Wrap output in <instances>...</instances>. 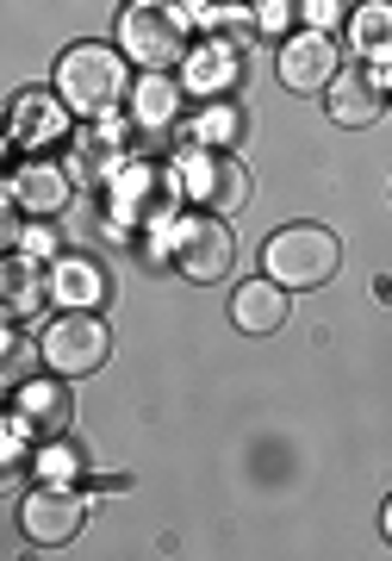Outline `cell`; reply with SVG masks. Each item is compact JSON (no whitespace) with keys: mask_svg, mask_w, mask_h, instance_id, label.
<instances>
[{"mask_svg":"<svg viewBox=\"0 0 392 561\" xmlns=\"http://www.w3.org/2000/svg\"><path fill=\"white\" fill-rule=\"evenodd\" d=\"M62 106L69 101H50V94H20L13 101V144H50L62 138Z\"/></svg>","mask_w":392,"mask_h":561,"instance_id":"5bb4252c","label":"cell"},{"mask_svg":"<svg viewBox=\"0 0 392 561\" xmlns=\"http://www.w3.org/2000/svg\"><path fill=\"white\" fill-rule=\"evenodd\" d=\"M280 81L293 88V94H324L343 69H336V44L324 38V32H299V38L280 44V57H275Z\"/></svg>","mask_w":392,"mask_h":561,"instance_id":"ba28073f","label":"cell"},{"mask_svg":"<svg viewBox=\"0 0 392 561\" xmlns=\"http://www.w3.org/2000/svg\"><path fill=\"white\" fill-rule=\"evenodd\" d=\"M349 38L368 62H392V0H361L349 20Z\"/></svg>","mask_w":392,"mask_h":561,"instance_id":"9a60e30c","label":"cell"},{"mask_svg":"<svg viewBox=\"0 0 392 561\" xmlns=\"http://www.w3.org/2000/svg\"><path fill=\"white\" fill-rule=\"evenodd\" d=\"M287 312H293V300H287V287H280L275 275L243 280L237 300H231V324L237 331H250V337H275L280 324H287Z\"/></svg>","mask_w":392,"mask_h":561,"instance_id":"8fae6325","label":"cell"},{"mask_svg":"<svg viewBox=\"0 0 392 561\" xmlns=\"http://www.w3.org/2000/svg\"><path fill=\"white\" fill-rule=\"evenodd\" d=\"M44 362L57 368V375H94L100 362H106V350H113V337H106V324H100L94 306H69L57 324H44Z\"/></svg>","mask_w":392,"mask_h":561,"instance_id":"8992f818","label":"cell"},{"mask_svg":"<svg viewBox=\"0 0 392 561\" xmlns=\"http://www.w3.org/2000/svg\"><path fill=\"white\" fill-rule=\"evenodd\" d=\"M131 94V69L113 44H76L57 62V101H69V113H81L88 125L113 119Z\"/></svg>","mask_w":392,"mask_h":561,"instance_id":"6da1fadb","label":"cell"},{"mask_svg":"<svg viewBox=\"0 0 392 561\" xmlns=\"http://www.w3.org/2000/svg\"><path fill=\"white\" fill-rule=\"evenodd\" d=\"M181 106H187V101H181V88L162 76V69H150V81L138 88V106H131V113H138L143 131H169V125L181 119Z\"/></svg>","mask_w":392,"mask_h":561,"instance_id":"2e32d148","label":"cell"},{"mask_svg":"<svg viewBox=\"0 0 392 561\" xmlns=\"http://www.w3.org/2000/svg\"><path fill=\"white\" fill-rule=\"evenodd\" d=\"M169 262H175L187 280H224L237 262V243H231V225L218 213H187V219L169 225Z\"/></svg>","mask_w":392,"mask_h":561,"instance_id":"5b68a950","label":"cell"},{"mask_svg":"<svg viewBox=\"0 0 392 561\" xmlns=\"http://www.w3.org/2000/svg\"><path fill=\"white\" fill-rule=\"evenodd\" d=\"M81 524H88V500H81L76 486H32V493L20 500V530L38 542V549L76 542Z\"/></svg>","mask_w":392,"mask_h":561,"instance_id":"52a82bcc","label":"cell"},{"mask_svg":"<svg viewBox=\"0 0 392 561\" xmlns=\"http://www.w3.org/2000/svg\"><path fill=\"white\" fill-rule=\"evenodd\" d=\"M380 88H387V101H392V62H387V76H380Z\"/></svg>","mask_w":392,"mask_h":561,"instance_id":"ffe728a7","label":"cell"},{"mask_svg":"<svg viewBox=\"0 0 392 561\" xmlns=\"http://www.w3.org/2000/svg\"><path fill=\"white\" fill-rule=\"evenodd\" d=\"M380 524H387V542H392V500H387V518H380Z\"/></svg>","mask_w":392,"mask_h":561,"instance_id":"44dd1931","label":"cell"},{"mask_svg":"<svg viewBox=\"0 0 392 561\" xmlns=\"http://www.w3.org/2000/svg\"><path fill=\"white\" fill-rule=\"evenodd\" d=\"M181 187L206 206H243L250 201V175L237 157H218V150H199L187 169H181Z\"/></svg>","mask_w":392,"mask_h":561,"instance_id":"9c48e42d","label":"cell"},{"mask_svg":"<svg viewBox=\"0 0 392 561\" xmlns=\"http://www.w3.org/2000/svg\"><path fill=\"white\" fill-rule=\"evenodd\" d=\"M44 256H7V312L13 319H32L44 306V275H38Z\"/></svg>","mask_w":392,"mask_h":561,"instance_id":"e0dca14e","label":"cell"},{"mask_svg":"<svg viewBox=\"0 0 392 561\" xmlns=\"http://www.w3.org/2000/svg\"><path fill=\"white\" fill-rule=\"evenodd\" d=\"M13 412H20V424H32L44 437H62L69 419H76V405H69V393H62L57 381H25L20 393H13Z\"/></svg>","mask_w":392,"mask_h":561,"instance_id":"4fadbf2b","label":"cell"},{"mask_svg":"<svg viewBox=\"0 0 392 561\" xmlns=\"http://www.w3.org/2000/svg\"><path fill=\"white\" fill-rule=\"evenodd\" d=\"M57 300H69V306H100V294H106V275H100L94 262H81V256H69L57 268V287H50Z\"/></svg>","mask_w":392,"mask_h":561,"instance_id":"ac0fdd59","label":"cell"},{"mask_svg":"<svg viewBox=\"0 0 392 561\" xmlns=\"http://www.w3.org/2000/svg\"><path fill=\"white\" fill-rule=\"evenodd\" d=\"M262 268H268L287 294H305V287H324V280L343 268V243H336V231H324V225H287V231L268 238Z\"/></svg>","mask_w":392,"mask_h":561,"instance_id":"7a4b0ae2","label":"cell"},{"mask_svg":"<svg viewBox=\"0 0 392 561\" xmlns=\"http://www.w3.org/2000/svg\"><path fill=\"white\" fill-rule=\"evenodd\" d=\"M106 169H125L113 150V131H106V119H100V131H81L76 138V175L81 181H100Z\"/></svg>","mask_w":392,"mask_h":561,"instance_id":"d6986e66","label":"cell"},{"mask_svg":"<svg viewBox=\"0 0 392 561\" xmlns=\"http://www.w3.org/2000/svg\"><path fill=\"white\" fill-rule=\"evenodd\" d=\"M118 44L143 62V69H175L187 57V13L169 7V0H138V7H125V20H118Z\"/></svg>","mask_w":392,"mask_h":561,"instance_id":"3957f363","label":"cell"},{"mask_svg":"<svg viewBox=\"0 0 392 561\" xmlns=\"http://www.w3.org/2000/svg\"><path fill=\"white\" fill-rule=\"evenodd\" d=\"M7 201L20 206L25 219H57L62 206H69V175H62L57 162H20L13 181H7Z\"/></svg>","mask_w":392,"mask_h":561,"instance_id":"30bf717a","label":"cell"},{"mask_svg":"<svg viewBox=\"0 0 392 561\" xmlns=\"http://www.w3.org/2000/svg\"><path fill=\"white\" fill-rule=\"evenodd\" d=\"M380 106H387V88H380V76H368V69H343V76L331 81V119L336 125L361 131V125L380 119Z\"/></svg>","mask_w":392,"mask_h":561,"instance_id":"7c38bea8","label":"cell"},{"mask_svg":"<svg viewBox=\"0 0 392 561\" xmlns=\"http://www.w3.org/2000/svg\"><path fill=\"white\" fill-rule=\"evenodd\" d=\"M175 201H181V175L162 169V162H125L113 181V219L138 225V231L175 225Z\"/></svg>","mask_w":392,"mask_h":561,"instance_id":"277c9868","label":"cell"}]
</instances>
